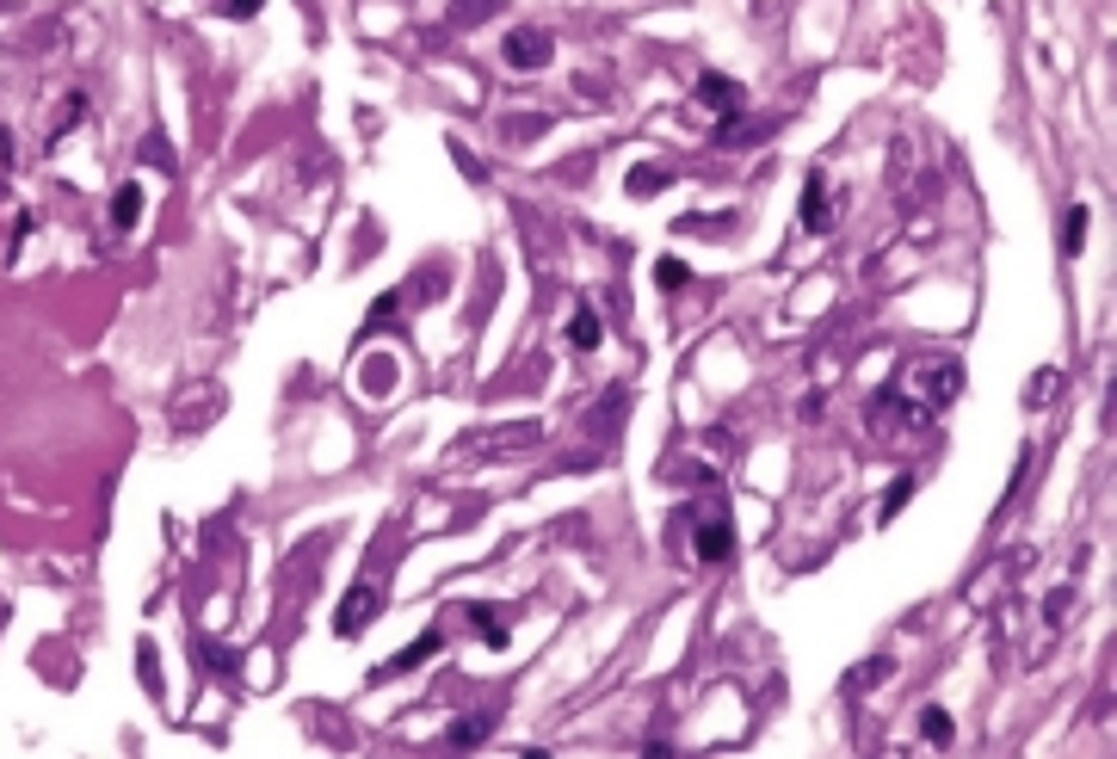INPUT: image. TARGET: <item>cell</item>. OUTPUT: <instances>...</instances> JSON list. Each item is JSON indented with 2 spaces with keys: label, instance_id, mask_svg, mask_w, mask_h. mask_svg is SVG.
Wrapping results in <instances>:
<instances>
[{
  "label": "cell",
  "instance_id": "cell-1",
  "mask_svg": "<svg viewBox=\"0 0 1117 759\" xmlns=\"http://www.w3.org/2000/svg\"><path fill=\"white\" fill-rule=\"evenodd\" d=\"M500 56H507V68H525V75H531V68H544L550 56H556V44L544 38V31H537V25H519V31H507V44H500Z\"/></svg>",
  "mask_w": 1117,
  "mask_h": 759
},
{
  "label": "cell",
  "instance_id": "cell-2",
  "mask_svg": "<svg viewBox=\"0 0 1117 759\" xmlns=\"http://www.w3.org/2000/svg\"><path fill=\"white\" fill-rule=\"evenodd\" d=\"M377 611H383V593H377V587H352V593L340 599V611H334V630H340V636H365V630L377 624Z\"/></svg>",
  "mask_w": 1117,
  "mask_h": 759
},
{
  "label": "cell",
  "instance_id": "cell-3",
  "mask_svg": "<svg viewBox=\"0 0 1117 759\" xmlns=\"http://www.w3.org/2000/svg\"><path fill=\"white\" fill-rule=\"evenodd\" d=\"M698 99L710 105V112H723V118H729V112H741V81H729V75H704V81H698Z\"/></svg>",
  "mask_w": 1117,
  "mask_h": 759
},
{
  "label": "cell",
  "instance_id": "cell-4",
  "mask_svg": "<svg viewBox=\"0 0 1117 759\" xmlns=\"http://www.w3.org/2000/svg\"><path fill=\"white\" fill-rule=\"evenodd\" d=\"M432 648H439V630H426V636H420V642H408V648H402V655H395V661H389V667H377V673H371V679H395V673H414V667H420V661H426V655H432Z\"/></svg>",
  "mask_w": 1117,
  "mask_h": 759
},
{
  "label": "cell",
  "instance_id": "cell-5",
  "mask_svg": "<svg viewBox=\"0 0 1117 759\" xmlns=\"http://www.w3.org/2000/svg\"><path fill=\"white\" fill-rule=\"evenodd\" d=\"M1087 235H1093V210L1074 204V210L1062 216V253H1068V260H1074V253H1087Z\"/></svg>",
  "mask_w": 1117,
  "mask_h": 759
},
{
  "label": "cell",
  "instance_id": "cell-6",
  "mask_svg": "<svg viewBox=\"0 0 1117 759\" xmlns=\"http://www.w3.org/2000/svg\"><path fill=\"white\" fill-rule=\"evenodd\" d=\"M729 550H735V531H729V519H710V525L698 531V556H704V562H723Z\"/></svg>",
  "mask_w": 1117,
  "mask_h": 759
},
{
  "label": "cell",
  "instance_id": "cell-7",
  "mask_svg": "<svg viewBox=\"0 0 1117 759\" xmlns=\"http://www.w3.org/2000/svg\"><path fill=\"white\" fill-rule=\"evenodd\" d=\"M494 7H500V0H451L445 25H451V31H476L482 19H494Z\"/></svg>",
  "mask_w": 1117,
  "mask_h": 759
},
{
  "label": "cell",
  "instance_id": "cell-8",
  "mask_svg": "<svg viewBox=\"0 0 1117 759\" xmlns=\"http://www.w3.org/2000/svg\"><path fill=\"white\" fill-rule=\"evenodd\" d=\"M803 229H809V235L827 229V179H821V173L803 186Z\"/></svg>",
  "mask_w": 1117,
  "mask_h": 759
},
{
  "label": "cell",
  "instance_id": "cell-9",
  "mask_svg": "<svg viewBox=\"0 0 1117 759\" xmlns=\"http://www.w3.org/2000/svg\"><path fill=\"white\" fill-rule=\"evenodd\" d=\"M624 186H630V198H661V192L673 186V173H667V167H630Z\"/></svg>",
  "mask_w": 1117,
  "mask_h": 759
},
{
  "label": "cell",
  "instance_id": "cell-10",
  "mask_svg": "<svg viewBox=\"0 0 1117 759\" xmlns=\"http://www.w3.org/2000/svg\"><path fill=\"white\" fill-rule=\"evenodd\" d=\"M568 340L581 346V352H593V346L605 340V321H599L593 309H574V321H568Z\"/></svg>",
  "mask_w": 1117,
  "mask_h": 759
},
{
  "label": "cell",
  "instance_id": "cell-11",
  "mask_svg": "<svg viewBox=\"0 0 1117 759\" xmlns=\"http://www.w3.org/2000/svg\"><path fill=\"white\" fill-rule=\"evenodd\" d=\"M470 624L482 630V642H494V648H507V618H494V605H470Z\"/></svg>",
  "mask_w": 1117,
  "mask_h": 759
},
{
  "label": "cell",
  "instance_id": "cell-12",
  "mask_svg": "<svg viewBox=\"0 0 1117 759\" xmlns=\"http://www.w3.org/2000/svg\"><path fill=\"white\" fill-rule=\"evenodd\" d=\"M136 216H142V186H118V198H112V223L130 229Z\"/></svg>",
  "mask_w": 1117,
  "mask_h": 759
},
{
  "label": "cell",
  "instance_id": "cell-13",
  "mask_svg": "<svg viewBox=\"0 0 1117 759\" xmlns=\"http://www.w3.org/2000/svg\"><path fill=\"white\" fill-rule=\"evenodd\" d=\"M920 735H926V741H932V747H951V735H957V729H951V716H945V710H939V704H932V710H926V716H920Z\"/></svg>",
  "mask_w": 1117,
  "mask_h": 759
},
{
  "label": "cell",
  "instance_id": "cell-14",
  "mask_svg": "<svg viewBox=\"0 0 1117 759\" xmlns=\"http://www.w3.org/2000/svg\"><path fill=\"white\" fill-rule=\"evenodd\" d=\"M655 284H661V291H686V266L667 253V260H655Z\"/></svg>",
  "mask_w": 1117,
  "mask_h": 759
},
{
  "label": "cell",
  "instance_id": "cell-15",
  "mask_svg": "<svg viewBox=\"0 0 1117 759\" xmlns=\"http://www.w3.org/2000/svg\"><path fill=\"white\" fill-rule=\"evenodd\" d=\"M482 735H488V722H482V716H463L457 729H451V747H476Z\"/></svg>",
  "mask_w": 1117,
  "mask_h": 759
},
{
  "label": "cell",
  "instance_id": "cell-16",
  "mask_svg": "<svg viewBox=\"0 0 1117 759\" xmlns=\"http://www.w3.org/2000/svg\"><path fill=\"white\" fill-rule=\"evenodd\" d=\"M142 161H155L161 173H173V149H167L161 136H142Z\"/></svg>",
  "mask_w": 1117,
  "mask_h": 759
},
{
  "label": "cell",
  "instance_id": "cell-17",
  "mask_svg": "<svg viewBox=\"0 0 1117 759\" xmlns=\"http://www.w3.org/2000/svg\"><path fill=\"white\" fill-rule=\"evenodd\" d=\"M908 500H914V476H902V482H895V488L883 494V519H889V513H902Z\"/></svg>",
  "mask_w": 1117,
  "mask_h": 759
},
{
  "label": "cell",
  "instance_id": "cell-18",
  "mask_svg": "<svg viewBox=\"0 0 1117 759\" xmlns=\"http://www.w3.org/2000/svg\"><path fill=\"white\" fill-rule=\"evenodd\" d=\"M883 673H889V661H864V667H858V673H852L846 685H852V692H864V685H877Z\"/></svg>",
  "mask_w": 1117,
  "mask_h": 759
},
{
  "label": "cell",
  "instance_id": "cell-19",
  "mask_svg": "<svg viewBox=\"0 0 1117 759\" xmlns=\"http://www.w3.org/2000/svg\"><path fill=\"white\" fill-rule=\"evenodd\" d=\"M260 7H266V0H223V13H229V19H254Z\"/></svg>",
  "mask_w": 1117,
  "mask_h": 759
},
{
  "label": "cell",
  "instance_id": "cell-20",
  "mask_svg": "<svg viewBox=\"0 0 1117 759\" xmlns=\"http://www.w3.org/2000/svg\"><path fill=\"white\" fill-rule=\"evenodd\" d=\"M1056 383H1062V377H1056V371H1043V377H1037V383H1031V402H1050V395H1056Z\"/></svg>",
  "mask_w": 1117,
  "mask_h": 759
},
{
  "label": "cell",
  "instance_id": "cell-21",
  "mask_svg": "<svg viewBox=\"0 0 1117 759\" xmlns=\"http://www.w3.org/2000/svg\"><path fill=\"white\" fill-rule=\"evenodd\" d=\"M1068 599H1074L1068 587H1062V593H1050V624H1062V611H1068Z\"/></svg>",
  "mask_w": 1117,
  "mask_h": 759
}]
</instances>
